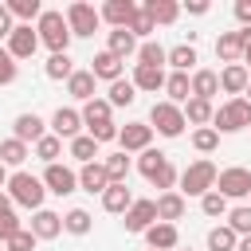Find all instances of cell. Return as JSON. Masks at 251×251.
<instances>
[{"instance_id": "6da1fadb", "label": "cell", "mask_w": 251, "mask_h": 251, "mask_svg": "<svg viewBox=\"0 0 251 251\" xmlns=\"http://www.w3.org/2000/svg\"><path fill=\"white\" fill-rule=\"evenodd\" d=\"M8 196H12V204H20V208H31V212H39L43 208V196H47V188H43V180L39 176H31V173H24V169H16L12 176H8Z\"/></svg>"}, {"instance_id": "7a4b0ae2", "label": "cell", "mask_w": 251, "mask_h": 251, "mask_svg": "<svg viewBox=\"0 0 251 251\" xmlns=\"http://www.w3.org/2000/svg\"><path fill=\"white\" fill-rule=\"evenodd\" d=\"M216 176H220V169H216L208 157H200V161H192V165L176 176V180H180V188H176V192H180L184 200H188V196H204V192H212V188H216Z\"/></svg>"}, {"instance_id": "3957f363", "label": "cell", "mask_w": 251, "mask_h": 251, "mask_svg": "<svg viewBox=\"0 0 251 251\" xmlns=\"http://www.w3.org/2000/svg\"><path fill=\"white\" fill-rule=\"evenodd\" d=\"M35 35H39V43L51 47V55H63L71 43V27H67L63 12H55V8H43V16L35 20Z\"/></svg>"}, {"instance_id": "277c9868", "label": "cell", "mask_w": 251, "mask_h": 251, "mask_svg": "<svg viewBox=\"0 0 251 251\" xmlns=\"http://www.w3.org/2000/svg\"><path fill=\"white\" fill-rule=\"evenodd\" d=\"M251 126V102L247 98H227L216 114H212V129L216 133H239Z\"/></svg>"}, {"instance_id": "5b68a950", "label": "cell", "mask_w": 251, "mask_h": 251, "mask_svg": "<svg viewBox=\"0 0 251 251\" xmlns=\"http://www.w3.org/2000/svg\"><path fill=\"white\" fill-rule=\"evenodd\" d=\"M184 110L180 106H173L169 98L165 102H153V110H149V129L153 133H161V137H180L184 133Z\"/></svg>"}, {"instance_id": "8992f818", "label": "cell", "mask_w": 251, "mask_h": 251, "mask_svg": "<svg viewBox=\"0 0 251 251\" xmlns=\"http://www.w3.org/2000/svg\"><path fill=\"white\" fill-rule=\"evenodd\" d=\"M63 20H67V27H71V39L78 35V39H90L94 31H98V8L94 4H86V0H75V4H67V12H63Z\"/></svg>"}, {"instance_id": "52a82bcc", "label": "cell", "mask_w": 251, "mask_h": 251, "mask_svg": "<svg viewBox=\"0 0 251 251\" xmlns=\"http://www.w3.org/2000/svg\"><path fill=\"white\" fill-rule=\"evenodd\" d=\"M216 192H220L224 200H243V196H251V169H243V165L220 169V176H216Z\"/></svg>"}, {"instance_id": "ba28073f", "label": "cell", "mask_w": 251, "mask_h": 251, "mask_svg": "<svg viewBox=\"0 0 251 251\" xmlns=\"http://www.w3.org/2000/svg\"><path fill=\"white\" fill-rule=\"evenodd\" d=\"M39 180H43V188H47V192H55V196H71V192L78 188V173H75V169H67L63 161L47 165Z\"/></svg>"}, {"instance_id": "9c48e42d", "label": "cell", "mask_w": 251, "mask_h": 251, "mask_svg": "<svg viewBox=\"0 0 251 251\" xmlns=\"http://www.w3.org/2000/svg\"><path fill=\"white\" fill-rule=\"evenodd\" d=\"M4 51H8L16 63H20V59H31V55L39 51V35H35V27H31V24H16L12 35H8V47H4Z\"/></svg>"}, {"instance_id": "30bf717a", "label": "cell", "mask_w": 251, "mask_h": 251, "mask_svg": "<svg viewBox=\"0 0 251 251\" xmlns=\"http://www.w3.org/2000/svg\"><path fill=\"white\" fill-rule=\"evenodd\" d=\"M149 141H153L149 122H126V126H118V145H122V153H145Z\"/></svg>"}, {"instance_id": "8fae6325", "label": "cell", "mask_w": 251, "mask_h": 251, "mask_svg": "<svg viewBox=\"0 0 251 251\" xmlns=\"http://www.w3.org/2000/svg\"><path fill=\"white\" fill-rule=\"evenodd\" d=\"M51 133H55L59 141H75V137L82 133V114L71 110V106H59V110L51 114Z\"/></svg>"}, {"instance_id": "7c38bea8", "label": "cell", "mask_w": 251, "mask_h": 251, "mask_svg": "<svg viewBox=\"0 0 251 251\" xmlns=\"http://www.w3.org/2000/svg\"><path fill=\"white\" fill-rule=\"evenodd\" d=\"M12 137L24 141V145H35L39 137H47V122H43L39 114H20V118L12 122Z\"/></svg>"}, {"instance_id": "4fadbf2b", "label": "cell", "mask_w": 251, "mask_h": 251, "mask_svg": "<svg viewBox=\"0 0 251 251\" xmlns=\"http://www.w3.org/2000/svg\"><path fill=\"white\" fill-rule=\"evenodd\" d=\"M122 224H126V231H133V235L145 231V227H153V224H157V204H153V200H133Z\"/></svg>"}, {"instance_id": "5bb4252c", "label": "cell", "mask_w": 251, "mask_h": 251, "mask_svg": "<svg viewBox=\"0 0 251 251\" xmlns=\"http://www.w3.org/2000/svg\"><path fill=\"white\" fill-rule=\"evenodd\" d=\"M216 78H220V90L231 94V98H243V90H247V82H251V75H247L243 63H227Z\"/></svg>"}, {"instance_id": "9a60e30c", "label": "cell", "mask_w": 251, "mask_h": 251, "mask_svg": "<svg viewBox=\"0 0 251 251\" xmlns=\"http://www.w3.org/2000/svg\"><path fill=\"white\" fill-rule=\"evenodd\" d=\"M27 231H31L35 239H55V235H63V216L51 212V208H39V212L31 216Z\"/></svg>"}, {"instance_id": "2e32d148", "label": "cell", "mask_w": 251, "mask_h": 251, "mask_svg": "<svg viewBox=\"0 0 251 251\" xmlns=\"http://www.w3.org/2000/svg\"><path fill=\"white\" fill-rule=\"evenodd\" d=\"M145 235V243H149V251H173L176 243H180V231H176V224H153V227H145L141 231Z\"/></svg>"}, {"instance_id": "e0dca14e", "label": "cell", "mask_w": 251, "mask_h": 251, "mask_svg": "<svg viewBox=\"0 0 251 251\" xmlns=\"http://www.w3.org/2000/svg\"><path fill=\"white\" fill-rule=\"evenodd\" d=\"M133 12H137L133 0H106V4L98 8V20L110 24V27H126V24L133 20Z\"/></svg>"}, {"instance_id": "ac0fdd59", "label": "cell", "mask_w": 251, "mask_h": 251, "mask_svg": "<svg viewBox=\"0 0 251 251\" xmlns=\"http://www.w3.org/2000/svg\"><path fill=\"white\" fill-rule=\"evenodd\" d=\"M188 86H192V98H204V102H212V98L220 94V78H216V71H208V67H196V71L188 75Z\"/></svg>"}, {"instance_id": "d6986e66", "label": "cell", "mask_w": 251, "mask_h": 251, "mask_svg": "<svg viewBox=\"0 0 251 251\" xmlns=\"http://www.w3.org/2000/svg\"><path fill=\"white\" fill-rule=\"evenodd\" d=\"M78 188H82V192H90V196H94V192L102 196V192L110 188V176H106L102 161H90V165H82V169H78Z\"/></svg>"}, {"instance_id": "ffe728a7", "label": "cell", "mask_w": 251, "mask_h": 251, "mask_svg": "<svg viewBox=\"0 0 251 251\" xmlns=\"http://www.w3.org/2000/svg\"><path fill=\"white\" fill-rule=\"evenodd\" d=\"M153 204H157V220H161V224H176V220L184 216V208H188V200H184L176 188H173V192H161Z\"/></svg>"}, {"instance_id": "44dd1931", "label": "cell", "mask_w": 251, "mask_h": 251, "mask_svg": "<svg viewBox=\"0 0 251 251\" xmlns=\"http://www.w3.org/2000/svg\"><path fill=\"white\" fill-rule=\"evenodd\" d=\"M122 67H126V63H122L118 55H110V51H98V55L90 59V67H86V71H90L94 78H106V82H118V78H122Z\"/></svg>"}, {"instance_id": "7402d4cb", "label": "cell", "mask_w": 251, "mask_h": 251, "mask_svg": "<svg viewBox=\"0 0 251 251\" xmlns=\"http://www.w3.org/2000/svg\"><path fill=\"white\" fill-rule=\"evenodd\" d=\"M129 82H133V90L157 94V90H165V71H161V67H137V63H133V75H129Z\"/></svg>"}, {"instance_id": "603a6c76", "label": "cell", "mask_w": 251, "mask_h": 251, "mask_svg": "<svg viewBox=\"0 0 251 251\" xmlns=\"http://www.w3.org/2000/svg\"><path fill=\"white\" fill-rule=\"evenodd\" d=\"M133 200H137V196L129 192V184H110V188L102 192V208H106L110 216H126Z\"/></svg>"}, {"instance_id": "cb8c5ba5", "label": "cell", "mask_w": 251, "mask_h": 251, "mask_svg": "<svg viewBox=\"0 0 251 251\" xmlns=\"http://www.w3.org/2000/svg\"><path fill=\"white\" fill-rule=\"evenodd\" d=\"M106 51H110V55H118V59L126 63L129 55H137V39H133L126 27H114V31L106 35Z\"/></svg>"}, {"instance_id": "d4e9b609", "label": "cell", "mask_w": 251, "mask_h": 251, "mask_svg": "<svg viewBox=\"0 0 251 251\" xmlns=\"http://www.w3.org/2000/svg\"><path fill=\"white\" fill-rule=\"evenodd\" d=\"M216 55H220V63L227 67V63H243V43H239V31H224L220 39H216Z\"/></svg>"}, {"instance_id": "484cf974", "label": "cell", "mask_w": 251, "mask_h": 251, "mask_svg": "<svg viewBox=\"0 0 251 251\" xmlns=\"http://www.w3.org/2000/svg\"><path fill=\"white\" fill-rule=\"evenodd\" d=\"M94 82H98V78H94L90 71H75V75L67 78V94L78 98V102H90V98H94Z\"/></svg>"}, {"instance_id": "4316f807", "label": "cell", "mask_w": 251, "mask_h": 251, "mask_svg": "<svg viewBox=\"0 0 251 251\" xmlns=\"http://www.w3.org/2000/svg\"><path fill=\"white\" fill-rule=\"evenodd\" d=\"M165 94H169V102H173V106H184V102L192 98V86H188V75H180V71H173V75H165Z\"/></svg>"}, {"instance_id": "83f0119b", "label": "cell", "mask_w": 251, "mask_h": 251, "mask_svg": "<svg viewBox=\"0 0 251 251\" xmlns=\"http://www.w3.org/2000/svg\"><path fill=\"white\" fill-rule=\"evenodd\" d=\"M180 110H184V122H188V126H196V129H200V126H208V122H212V114H216V106H212V102H204V98H188Z\"/></svg>"}, {"instance_id": "f1b7e54d", "label": "cell", "mask_w": 251, "mask_h": 251, "mask_svg": "<svg viewBox=\"0 0 251 251\" xmlns=\"http://www.w3.org/2000/svg\"><path fill=\"white\" fill-rule=\"evenodd\" d=\"M141 8L149 12L153 24H173V20L180 16V4H176V0H145Z\"/></svg>"}, {"instance_id": "f546056e", "label": "cell", "mask_w": 251, "mask_h": 251, "mask_svg": "<svg viewBox=\"0 0 251 251\" xmlns=\"http://www.w3.org/2000/svg\"><path fill=\"white\" fill-rule=\"evenodd\" d=\"M165 63L173 67V71H180V75H188L192 67H196V47L192 43H176L169 55H165Z\"/></svg>"}, {"instance_id": "4dcf8cb0", "label": "cell", "mask_w": 251, "mask_h": 251, "mask_svg": "<svg viewBox=\"0 0 251 251\" xmlns=\"http://www.w3.org/2000/svg\"><path fill=\"white\" fill-rule=\"evenodd\" d=\"M27 153H31V149H27L24 141H16V137H4V141H0V165H4V169H8V165L20 169V165L27 161Z\"/></svg>"}, {"instance_id": "1f68e13d", "label": "cell", "mask_w": 251, "mask_h": 251, "mask_svg": "<svg viewBox=\"0 0 251 251\" xmlns=\"http://www.w3.org/2000/svg\"><path fill=\"white\" fill-rule=\"evenodd\" d=\"M165 47L157 43V39H145V43H137V67H161L165 71Z\"/></svg>"}, {"instance_id": "d6a6232c", "label": "cell", "mask_w": 251, "mask_h": 251, "mask_svg": "<svg viewBox=\"0 0 251 251\" xmlns=\"http://www.w3.org/2000/svg\"><path fill=\"white\" fill-rule=\"evenodd\" d=\"M82 126L90 129V126H102V122H110V102L106 98H90V102H82Z\"/></svg>"}, {"instance_id": "836d02e7", "label": "cell", "mask_w": 251, "mask_h": 251, "mask_svg": "<svg viewBox=\"0 0 251 251\" xmlns=\"http://www.w3.org/2000/svg\"><path fill=\"white\" fill-rule=\"evenodd\" d=\"M67 149H71V157H75L78 165L98 161V141H94V137H86V133H78L75 141H67Z\"/></svg>"}, {"instance_id": "e575fe53", "label": "cell", "mask_w": 251, "mask_h": 251, "mask_svg": "<svg viewBox=\"0 0 251 251\" xmlns=\"http://www.w3.org/2000/svg\"><path fill=\"white\" fill-rule=\"evenodd\" d=\"M102 169H106L110 184H126V176H129V157H126V153H110V157H102Z\"/></svg>"}, {"instance_id": "d590c367", "label": "cell", "mask_w": 251, "mask_h": 251, "mask_svg": "<svg viewBox=\"0 0 251 251\" xmlns=\"http://www.w3.org/2000/svg\"><path fill=\"white\" fill-rule=\"evenodd\" d=\"M235 243H239V235H235L227 224H216V227L208 231V251H235Z\"/></svg>"}, {"instance_id": "8d00e7d4", "label": "cell", "mask_w": 251, "mask_h": 251, "mask_svg": "<svg viewBox=\"0 0 251 251\" xmlns=\"http://www.w3.org/2000/svg\"><path fill=\"white\" fill-rule=\"evenodd\" d=\"M43 71H47V78H55V82H67V78L75 75V59H71L67 51H63V55H51Z\"/></svg>"}, {"instance_id": "74e56055", "label": "cell", "mask_w": 251, "mask_h": 251, "mask_svg": "<svg viewBox=\"0 0 251 251\" xmlns=\"http://www.w3.org/2000/svg\"><path fill=\"white\" fill-rule=\"evenodd\" d=\"M133 98H137V90H133V82H129V78H118V82H110V94H106L110 110H114V106H133Z\"/></svg>"}, {"instance_id": "f35d334b", "label": "cell", "mask_w": 251, "mask_h": 251, "mask_svg": "<svg viewBox=\"0 0 251 251\" xmlns=\"http://www.w3.org/2000/svg\"><path fill=\"white\" fill-rule=\"evenodd\" d=\"M90 224H94V216H90L86 208H71V212L63 216V231H71V235H86Z\"/></svg>"}, {"instance_id": "ab89813d", "label": "cell", "mask_w": 251, "mask_h": 251, "mask_svg": "<svg viewBox=\"0 0 251 251\" xmlns=\"http://www.w3.org/2000/svg\"><path fill=\"white\" fill-rule=\"evenodd\" d=\"M8 12H12V20L31 24V20L43 16V4H39V0H8Z\"/></svg>"}, {"instance_id": "60d3db41", "label": "cell", "mask_w": 251, "mask_h": 251, "mask_svg": "<svg viewBox=\"0 0 251 251\" xmlns=\"http://www.w3.org/2000/svg\"><path fill=\"white\" fill-rule=\"evenodd\" d=\"M126 31H129L133 39H149V35L157 31V24H153V20H149V12H145V8L137 4V12H133V20L126 24Z\"/></svg>"}, {"instance_id": "b9f144b4", "label": "cell", "mask_w": 251, "mask_h": 251, "mask_svg": "<svg viewBox=\"0 0 251 251\" xmlns=\"http://www.w3.org/2000/svg\"><path fill=\"white\" fill-rule=\"evenodd\" d=\"M161 165H169V157H165L161 149H153V145H149V149H145V153L137 157V169H141V176H145V180H153Z\"/></svg>"}, {"instance_id": "7bdbcfd3", "label": "cell", "mask_w": 251, "mask_h": 251, "mask_svg": "<svg viewBox=\"0 0 251 251\" xmlns=\"http://www.w3.org/2000/svg\"><path fill=\"white\" fill-rule=\"evenodd\" d=\"M227 227L243 239L251 235V204H239V208H227Z\"/></svg>"}, {"instance_id": "ee69618b", "label": "cell", "mask_w": 251, "mask_h": 251, "mask_svg": "<svg viewBox=\"0 0 251 251\" xmlns=\"http://www.w3.org/2000/svg\"><path fill=\"white\" fill-rule=\"evenodd\" d=\"M192 149H196V153H216V149H220V133H216L212 126L192 129Z\"/></svg>"}, {"instance_id": "f6af8a7d", "label": "cell", "mask_w": 251, "mask_h": 251, "mask_svg": "<svg viewBox=\"0 0 251 251\" xmlns=\"http://www.w3.org/2000/svg\"><path fill=\"white\" fill-rule=\"evenodd\" d=\"M35 157H39V161H47V165H55V161L63 157V141H59L55 133L39 137V141H35Z\"/></svg>"}, {"instance_id": "bcb514c9", "label": "cell", "mask_w": 251, "mask_h": 251, "mask_svg": "<svg viewBox=\"0 0 251 251\" xmlns=\"http://www.w3.org/2000/svg\"><path fill=\"white\" fill-rule=\"evenodd\" d=\"M200 212H204V216H212V220H220V216H227V200L212 188V192H204V196H200Z\"/></svg>"}, {"instance_id": "7dc6e473", "label": "cell", "mask_w": 251, "mask_h": 251, "mask_svg": "<svg viewBox=\"0 0 251 251\" xmlns=\"http://www.w3.org/2000/svg\"><path fill=\"white\" fill-rule=\"evenodd\" d=\"M176 176H180V173H176V169H173V161H169V165H161V169H157V176H153L149 184H153V188H161V192H173Z\"/></svg>"}, {"instance_id": "c3c4849f", "label": "cell", "mask_w": 251, "mask_h": 251, "mask_svg": "<svg viewBox=\"0 0 251 251\" xmlns=\"http://www.w3.org/2000/svg\"><path fill=\"white\" fill-rule=\"evenodd\" d=\"M35 243H39V239H35L27 227H20V231H16V235H12L4 247H8V251H35Z\"/></svg>"}, {"instance_id": "681fc988", "label": "cell", "mask_w": 251, "mask_h": 251, "mask_svg": "<svg viewBox=\"0 0 251 251\" xmlns=\"http://www.w3.org/2000/svg\"><path fill=\"white\" fill-rule=\"evenodd\" d=\"M16 75H20V63H16L8 51H0V86H12Z\"/></svg>"}, {"instance_id": "f907efd6", "label": "cell", "mask_w": 251, "mask_h": 251, "mask_svg": "<svg viewBox=\"0 0 251 251\" xmlns=\"http://www.w3.org/2000/svg\"><path fill=\"white\" fill-rule=\"evenodd\" d=\"M86 137H94L98 145H106V141H118V126H114V122H102V126H90V129H86Z\"/></svg>"}, {"instance_id": "816d5d0a", "label": "cell", "mask_w": 251, "mask_h": 251, "mask_svg": "<svg viewBox=\"0 0 251 251\" xmlns=\"http://www.w3.org/2000/svg\"><path fill=\"white\" fill-rule=\"evenodd\" d=\"M20 227H24V224L16 220V212H12V216H0V243H8V239L20 231Z\"/></svg>"}, {"instance_id": "f5cc1de1", "label": "cell", "mask_w": 251, "mask_h": 251, "mask_svg": "<svg viewBox=\"0 0 251 251\" xmlns=\"http://www.w3.org/2000/svg\"><path fill=\"white\" fill-rule=\"evenodd\" d=\"M235 20L243 27H251V0H235Z\"/></svg>"}, {"instance_id": "db71d44e", "label": "cell", "mask_w": 251, "mask_h": 251, "mask_svg": "<svg viewBox=\"0 0 251 251\" xmlns=\"http://www.w3.org/2000/svg\"><path fill=\"white\" fill-rule=\"evenodd\" d=\"M12 27H16V24H12V12H8V4H0V39H8Z\"/></svg>"}, {"instance_id": "11a10c76", "label": "cell", "mask_w": 251, "mask_h": 251, "mask_svg": "<svg viewBox=\"0 0 251 251\" xmlns=\"http://www.w3.org/2000/svg\"><path fill=\"white\" fill-rule=\"evenodd\" d=\"M184 8H188V12H192V16H204V12H208V8H212V4H208V0H192V4H184Z\"/></svg>"}, {"instance_id": "9f6ffc18", "label": "cell", "mask_w": 251, "mask_h": 251, "mask_svg": "<svg viewBox=\"0 0 251 251\" xmlns=\"http://www.w3.org/2000/svg\"><path fill=\"white\" fill-rule=\"evenodd\" d=\"M12 208H16V204H12V196L0 188V216H12Z\"/></svg>"}, {"instance_id": "6f0895ef", "label": "cell", "mask_w": 251, "mask_h": 251, "mask_svg": "<svg viewBox=\"0 0 251 251\" xmlns=\"http://www.w3.org/2000/svg\"><path fill=\"white\" fill-rule=\"evenodd\" d=\"M235 251H251V235H243V239L235 243Z\"/></svg>"}, {"instance_id": "680465c9", "label": "cell", "mask_w": 251, "mask_h": 251, "mask_svg": "<svg viewBox=\"0 0 251 251\" xmlns=\"http://www.w3.org/2000/svg\"><path fill=\"white\" fill-rule=\"evenodd\" d=\"M4 184H8V169L0 165V188H4Z\"/></svg>"}, {"instance_id": "91938a15", "label": "cell", "mask_w": 251, "mask_h": 251, "mask_svg": "<svg viewBox=\"0 0 251 251\" xmlns=\"http://www.w3.org/2000/svg\"><path fill=\"white\" fill-rule=\"evenodd\" d=\"M243 67H247V75H251V51H247V55H243Z\"/></svg>"}, {"instance_id": "94428289", "label": "cell", "mask_w": 251, "mask_h": 251, "mask_svg": "<svg viewBox=\"0 0 251 251\" xmlns=\"http://www.w3.org/2000/svg\"><path fill=\"white\" fill-rule=\"evenodd\" d=\"M243 98H247V102H251V82H247V90H243Z\"/></svg>"}, {"instance_id": "6125c7cd", "label": "cell", "mask_w": 251, "mask_h": 251, "mask_svg": "<svg viewBox=\"0 0 251 251\" xmlns=\"http://www.w3.org/2000/svg\"><path fill=\"white\" fill-rule=\"evenodd\" d=\"M0 51H4V47H0Z\"/></svg>"}, {"instance_id": "be15d7a7", "label": "cell", "mask_w": 251, "mask_h": 251, "mask_svg": "<svg viewBox=\"0 0 251 251\" xmlns=\"http://www.w3.org/2000/svg\"><path fill=\"white\" fill-rule=\"evenodd\" d=\"M247 200H251V196H247Z\"/></svg>"}]
</instances>
